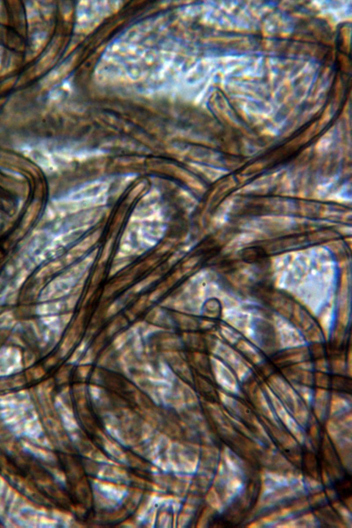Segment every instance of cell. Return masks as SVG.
<instances>
[{"label": "cell", "mask_w": 352, "mask_h": 528, "mask_svg": "<svg viewBox=\"0 0 352 528\" xmlns=\"http://www.w3.org/2000/svg\"><path fill=\"white\" fill-rule=\"evenodd\" d=\"M330 395L326 390L320 389L314 394L312 404L314 418L319 422H325L329 418Z\"/></svg>", "instance_id": "6da1fadb"}, {"label": "cell", "mask_w": 352, "mask_h": 528, "mask_svg": "<svg viewBox=\"0 0 352 528\" xmlns=\"http://www.w3.org/2000/svg\"><path fill=\"white\" fill-rule=\"evenodd\" d=\"M351 402L338 395L330 396L329 418H336L352 412Z\"/></svg>", "instance_id": "7a4b0ae2"}, {"label": "cell", "mask_w": 352, "mask_h": 528, "mask_svg": "<svg viewBox=\"0 0 352 528\" xmlns=\"http://www.w3.org/2000/svg\"><path fill=\"white\" fill-rule=\"evenodd\" d=\"M206 493V501L209 508L215 512L222 513L226 511L227 506L214 486H211Z\"/></svg>", "instance_id": "3957f363"}, {"label": "cell", "mask_w": 352, "mask_h": 528, "mask_svg": "<svg viewBox=\"0 0 352 528\" xmlns=\"http://www.w3.org/2000/svg\"><path fill=\"white\" fill-rule=\"evenodd\" d=\"M24 447L32 455L35 456V457L39 460H43L44 462H51L55 460L56 456H55L52 452L44 450L42 448L37 447V446L32 445L30 443H26Z\"/></svg>", "instance_id": "277c9868"}, {"label": "cell", "mask_w": 352, "mask_h": 528, "mask_svg": "<svg viewBox=\"0 0 352 528\" xmlns=\"http://www.w3.org/2000/svg\"><path fill=\"white\" fill-rule=\"evenodd\" d=\"M337 514L339 516L342 522L345 525V527H351L352 526V514L351 510L347 507L345 505L342 504L338 501H335L332 504Z\"/></svg>", "instance_id": "5b68a950"}, {"label": "cell", "mask_w": 352, "mask_h": 528, "mask_svg": "<svg viewBox=\"0 0 352 528\" xmlns=\"http://www.w3.org/2000/svg\"><path fill=\"white\" fill-rule=\"evenodd\" d=\"M304 483L307 495L315 494L322 491L323 486L317 477L310 476V475L304 477Z\"/></svg>", "instance_id": "8992f818"}, {"label": "cell", "mask_w": 352, "mask_h": 528, "mask_svg": "<svg viewBox=\"0 0 352 528\" xmlns=\"http://www.w3.org/2000/svg\"><path fill=\"white\" fill-rule=\"evenodd\" d=\"M310 495V497L307 498H308L309 505L312 507L323 506V505H325L327 502V498L325 492L321 491Z\"/></svg>", "instance_id": "52a82bcc"}, {"label": "cell", "mask_w": 352, "mask_h": 528, "mask_svg": "<svg viewBox=\"0 0 352 528\" xmlns=\"http://www.w3.org/2000/svg\"><path fill=\"white\" fill-rule=\"evenodd\" d=\"M126 341H127V335L125 334H121L114 340V345L116 349H121L125 345Z\"/></svg>", "instance_id": "ba28073f"}]
</instances>
